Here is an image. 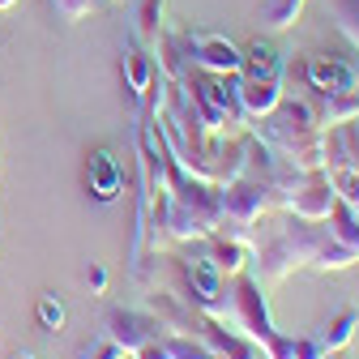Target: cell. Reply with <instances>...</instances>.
I'll return each instance as SVG.
<instances>
[{"label":"cell","instance_id":"5b68a950","mask_svg":"<svg viewBox=\"0 0 359 359\" xmlns=\"http://www.w3.org/2000/svg\"><path fill=\"white\" fill-rule=\"evenodd\" d=\"M167 325L154 317V312H137V308H116L111 317H107V334L103 338H111L120 351H137V346H146L150 338H158Z\"/></svg>","mask_w":359,"mask_h":359},{"label":"cell","instance_id":"30bf717a","mask_svg":"<svg viewBox=\"0 0 359 359\" xmlns=\"http://www.w3.org/2000/svg\"><path fill=\"white\" fill-rule=\"evenodd\" d=\"M236 95H240V107L244 116H269L278 103H283V81H257V77H236Z\"/></svg>","mask_w":359,"mask_h":359},{"label":"cell","instance_id":"9a60e30c","mask_svg":"<svg viewBox=\"0 0 359 359\" xmlns=\"http://www.w3.org/2000/svg\"><path fill=\"white\" fill-rule=\"evenodd\" d=\"M321 128H338V124H351L359 120V90H346V95H321Z\"/></svg>","mask_w":359,"mask_h":359},{"label":"cell","instance_id":"cb8c5ba5","mask_svg":"<svg viewBox=\"0 0 359 359\" xmlns=\"http://www.w3.org/2000/svg\"><path fill=\"white\" fill-rule=\"evenodd\" d=\"M18 5V0H0V9H13Z\"/></svg>","mask_w":359,"mask_h":359},{"label":"cell","instance_id":"d6986e66","mask_svg":"<svg viewBox=\"0 0 359 359\" xmlns=\"http://www.w3.org/2000/svg\"><path fill=\"white\" fill-rule=\"evenodd\" d=\"M330 351L321 346V338L317 334H299V338H291V359H325Z\"/></svg>","mask_w":359,"mask_h":359},{"label":"cell","instance_id":"7c38bea8","mask_svg":"<svg viewBox=\"0 0 359 359\" xmlns=\"http://www.w3.org/2000/svg\"><path fill=\"white\" fill-rule=\"evenodd\" d=\"M240 77H257V81H283V56L269 39H252L244 48V69Z\"/></svg>","mask_w":359,"mask_h":359},{"label":"cell","instance_id":"3957f363","mask_svg":"<svg viewBox=\"0 0 359 359\" xmlns=\"http://www.w3.org/2000/svg\"><path fill=\"white\" fill-rule=\"evenodd\" d=\"M180 39H184V52H189V65H193V69H201V73H222V77H240V69H244V48H236L227 34L189 30V34H180Z\"/></svg>","mask_w":359,"mask_h":359},{"label":"cell","instance_id":"ba28073f","mask_svg":"<svg viewBox=\"0 0 359 359\" xmlns=\"http://www.w3.org/2000/svg\"><path fill=\"white\" fill-rule=\"evenodd\" d=\"M205 257L214 261L218 274L236 278V274H244V265L252 261V244L240 240V236H227V231H214V236H205Z\"/></svg>","mask_w":359,"mask_h":359},{"label":"cell","instance_id":"d4e9b609","mask_svg":"<svg viewBox=\"0 0 359 359\" xmlns=\"http://www.w3.org/2000/svg\"><path fill=\"white\" fill-rule=\"evenodd\" d=\"M325 359H342V355H338V351H330V355H325Z\"/></svg>","mask_w":359,"mask_h":359},{"label":"cell","instance_id":"9c48e42d","mask_svg":"<svg viewBox=\"0 0 359 359\" xmlns=\"http://www.w3.org/2000/svg\"><path fill=\"white\" fill-rule=\"evenodd\" d=\"M154 77H158L154 56L142 48V43H133V39H128V43H124V86H128V95L137 99V103H146Z\"/></svg>","mask_w":359,"mask_h":359},{"label":"cell","instance_id":"44dd1931","mask_svg":"<svg viewBox=\"0 0 359 359\" xmlns=\"http://www.w3.org/2000/svg\"><path fill=\"white\" fill-rule=\"evenodd\" d=\"M120 355H124V351H120V346H116L111 338H103V342H95L90 351H81L77 359H120Z\"/></svg>","mask_w":359,"mask_h":359},{"label":"cell","instance_id":"484cf974","mask_svg":"<svg viewBox=\"0 0 359 359\" xmlns=\"http://www.w3.org/2000/svg\"><path fill=\"white\" fill-rule=\"evenodd\" d=\"M120 359H133V355H128V351H124V355H120Z\"/></svg>","mask_w":359,"mask_h":359},{"label":"cell","instance_id":"5bb4252c","mask_svg":"<svg viewBox=\"0 0 359 359\" xmlns=\"http://www.w3.org/2000/svg\"><path fill=\"white\" fill-rule=\"evenodd\" d=\"M355 330H359V308H342V312H334V317L321 325V346L325 351H342L351 338H355Z\"/></svg>","mask_w":359,"mask_h":359},{"label":"cell","instance_id":"6da1fadb","mask_svg":"<svg viewBox=\"0 0 359 359\" xmlns=\"http://www.w3.org/2000/svg\"><path fill=\"white\" fill-rule=\"evenodd\" d=\"M184 86L193 90L197 99V111L201 120L214 128V133H236L244 128V107H240V95H236V77H222V73H189Z\"/></svg>","mask_w":359,"mask_h":359},{"label":"cell","instance_id":"8fae6325","mask_svg":"<svg viewBox=\"0 0 359 359\" xmlns=\"http://www.w3.org/2000/svg\"><path fill=\"white\" fill-rule=\"evenodd\" d=\"M86 184H90V193H95L99 201H116V197H120L124 175H120V163H116V154H111V150H95V154H90Z\"/></svg>","mask_w":359,"mask_h":359},{"label":"cell","instance_id":"ac0fdd59","mask_svg":"<svg viewBox=\"0 0 359 359\" xmlns=\"http://www.w3.org/2000/svg\"><path fill=\"white\" fill-rule=\"evenodd\" d=\"M34 317H39V325L48 330V334H60V330H65V317H69V312H65V304H60L56 295H43V299L34 304Z\"/></svg>","mask_w":359,"mask_h":359},{"label":"cell","instance_id":"7a4b0ae2","mask_svg":"<svg viewBox=\"0 0 359 359\" xmlns=\"http://www.w3.org/2000/svg\"><path fill=\"white\" fill-rule=\"evenodd\" d=\"M269 205H278V189L261 175H236L222 184V218L236 222V227L257 222Z\"/></svg>","mask_w":359,"mask_h":359},{"label":"cell","instance_id":"603a6c76","mask_svg":"<svg viewBox=\"0 0 359 359\" xmlns=\"http://www.w3.org/2000/svg\"><path fill=\"white\" fill-rule=\"evenodd\" d=\"M13 359H34V351H18V355H13Z\"/></svg>","mask_w":359,"mask_h":359},{"label":"cell","instance_id":"52a82bcc","mask_svg":"<svg viewBox=\"0 0 359 359\" xmlns=\"http://www.w3.org/2000/svg\"><path fill=\"white\" fill-rule=\"evenodd\" d=\"M180 265H184V278H189L193 299H197L205 312H218V308H222V274L214 269V261H210L205 252H193V257H184Z\"/></svg>","mask_w":359,"mask_h":359},{"label":"cell","instance_id":"4fadbf2b","mask_svg":"<svg viewBox=\"0 0 359 359\" xmlns=\"http://www.w3.org/2000/svg\"><path fill=\"white\" fill-rule=\"evenodd\" d=\"M163 9H167V0H142V13H137V26H133V43H142L146 52H154V43H158V34L167 30V26H163Z\"/></svg>","mask_w":359,"mask_h":359},{"label":"cell","instance_id":"2e32d148","mask_svg":"<svg viewBox=\"0 0 359 359\" xmlns=\"http://www.w3.org/2000/svg\"><path fill=\"white\" fill-rule=\"evenodd\" d=\"M304 5H308V0H269L265 13H261V22L269 30H287V26H295V18L304 13Z\"/></svg>","mask_w":359,"mask_h":359},{"label":"cell","instance_id":"8992f818","mask_svg":"<svg viewBox=\"0 0 359 359\" xmlns=\"http://www.w3.org/2000/svg\"><path fill=\"white\" fill-rule=\"evenodd\" d=\"M304 77L317 95H346V90H359V69L334 56H312L304 65Z\"/></svg>","mask_w":359,"mask_h":359},{"label":"cell","instance_id":"e0dca14e","mask_svg":"<svg viewBox=\"0 0 359 359\" xmlns=\"http://www.w3.org/2000/svg\"><path fill=\"white\" fill-rule=\"evenodd\" d=\"M330 13L338 30L351 39V48H359V0H330Z\"/></svg>","mask_w":359,"mask_h":359},{"label":"cell","instance_id":"ffe728a7","mask_svg":"<svg viewBox=\"0 0 359 359\" xmlns=\"http://www.w3.org/2000/svg\"><path fill=\"white\" fill-rule=\"evenodd\" d=\"M56 9H60L65 22H81L90 9H95V0H56Z\"/></svg>","mask_w":359,"mask_h":359},{"label":"cell","instance_id":"7402d4cb","mask_svg":"<svg viewBox=\"0 0 359 359\" xmlns=\"http://www.w3.org/2000/svg\"><path fill=\"white\" fill-rule=\"evenodd\" d=\"M86 283H90V295H107V269L103 265H90Z\"/></svg>","mask_w":359,"mask_h":359},{"label":"cell","instance_id":"277c9868","mask_svg":"<svg viewBox=\"0 0 359 359\" xmlns=\"http://www.w3.org/2000/svg\"><path fill=\"white\" fill-rule=\"evenodd\" d=\"M317 240H321V236H312V231H283L274 244L261 248V278H265V283H283L291 269L312 265Z\"/></svg>","mask_w":359,"mask_h":359}]
</instances>
